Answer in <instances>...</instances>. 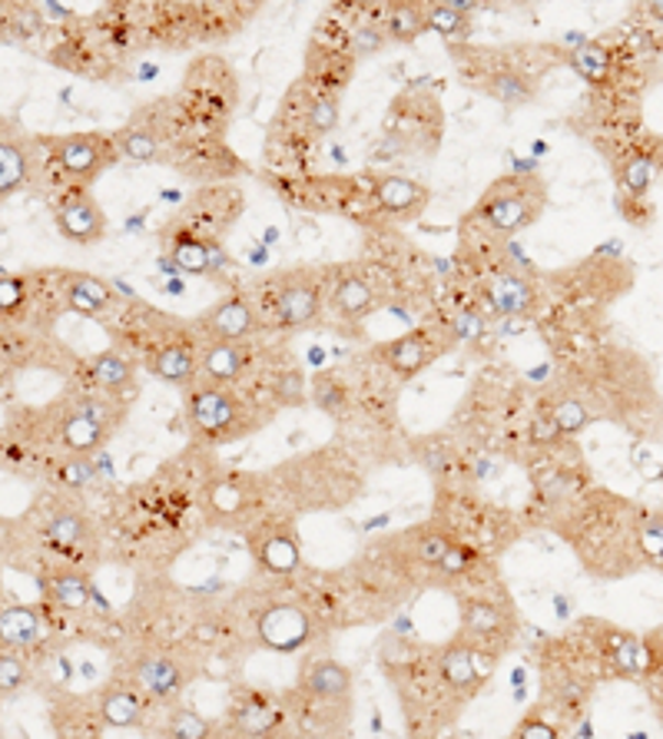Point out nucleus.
I'll use <instances>...</instances> for the list:
<instances>
[{
    "label": "nucleus",
    "mask_w": 663,
    "mask_h": 739,
    "mask_svg": "<svg viewBox=\"0 0 663 739\" xmlns=\"http://www.w3.org/2000/svg\"><path fill=\"white\" fill-rule=\"evenodd\" d=\"M640 517L643 511L627 497L594 491L581 497V504L568 507V514L558 520V530L568 544H574L577 561L587 574L600 581H620L647 568L640 550Z\"/></svg>",
    "instance_id": "1"
},
{
    "label": "nucleus",
    "mask_w": 663,
    "mask_h": 739,
    "mask_svg": "<svg viewBox=\"0 0 663 739\" xmlns=\"http://www.w3.org/2000/svg\"><path fill=\"white\" fill-rule=\"evenodd\" d=\"M295 511H339L362 494V471L339 451H312L272 471Z\"/></svg>",
    "instance_id": "2"
},
{
    "label": "nucleus",
    "mask_w": 663,
    "mask_h": 739,
    "mask_svg": "<svg viewBox=\"0 0 663 739\" xmlns=\"http://www.w3.org/2000/svg\"><path fill=\"white\" fill-rule=\"evenodd\" d=\"M54 432L60 438V445L67 448V455H97L103 451V445L110 441V435L123 425V408L120 399L90 389V392H70L67 399H60L50 412Z\"/></svg>",
    "instance_id": "3"
},
{
    "label": "nucleus",
    "mask_w": 663,
    "mask_h": 739,
    "mask_svg": "<svg viewBox=\"0 0 663 739\" xmlns=\"http://www.w3.org/2000/svg\"><path fill=\"white\" fill-rule=\"evenodd\" d=\"M441 143V107L428 93H405L395 100L382 139L372 149L375 163H395L412 156H428Z\"/></svg>",
    "instance_id": "4"
},
{
    "label": "nucleus",
    "mask_w": 663,
    "mask_h": 739,
    "mask_svg": "<svg viewBox=\"0 0 663 739\" xmlns=\"http://www.w3.org/2000/svg\"><path fill=\"white\" fill-rule=\"evenodd\" d=\"M548 206V187L544 179L535 176H502L484 190V197L474 206V220H481L491 233L512 236L528 229Z\"/></svg>",
    "instance_id": "5"
},
{
    "label": "nucleus",
    "mask_w": 663,
    "mask_h": 739,
    "mask_svg": "<svg viewBox=\"0 0 663 739\" xmlns=\"http://www.w3.org/2000/svg\"><path fill=\"white\" fill-rule=\"evenodd\" d=\"M187 422L193 435L206 445H229L259 428V422H252L239 395L210 382L187 389Z\"/></svg>",
    "instance_id": "6"
},
{
    "label": "nucleus",
    "mask_w": 663,
    "mask_h": 739,
    "mask_svg": "<svg viewBox=\"0 0 663 739\" xmlns=\"http://www.w3.org/2000/svg\"><path fill=\"white\" fill-rule=\"evenodd\" d=\"M282 182H289L282 193L295 190L299 203L305 210L336 213V216H346V220L362 223V226H372V220L382 216L369 176L366 179H359V176H315V179H282Z\"/></svg>",
    "instance_id": "7"
},
{
    "label": "nucleus",
    "mask_w": 663,
    "mask_h": 739,
    "mask_svg": "<svg viewBox=\"0 0 663 739\" xmlns=\"http://www.w3.org/2000/svg\"><path fill=\"white\" fill-rule=\"evenodd\" d=\"M322 302V279L312 269H292L272 282L266 322L279 332H295L315 322Z\"/></svg>",
    "instance_id": "8"
},
{
    "label": "nucleus",
    "mask_w": 663,
    "mask_h": 739,
    "mask_svg": "<svg viewBox=\"0 0 663 739\" xmlns=\"http://www.w3.org/2000/svg\"><path fill=\"white\" fill-rule=\"evenodd\" d=\"M50 149V163L74 179V187H90L97 176H103L116 159V143L100 133H70L57 139H44Z\"/></svg>",
    "instance_id": "9"
},
{
    "label": "nucleus",
    "mask_w": 663,
    "mask_h": 739,
    "mask_svg": "<svg viewBox=\"0 0 663 739\" xmlns=\"http://www.w3.org/2000/svg\"><path fill=\"white\" fill-rule=\"evenodd\" d=\"M243 213V193L233 190V187H210V190H200L177 220H170L173 226L206 239V243H216L233 223L236 216Z\"/></svg>",
    "instance_id": "10"
},
{
    "label": "nucleus",
    "mask_w": 663,
    "mask_h": 739,
    "mask_svg": "<svg viewBox=\"0 0 663 739\" xmlns=\"http://www.w3.org/2000/svg\"><path fill=\"white\" fill-rule=\"evenodd\" d=\"M54 220L60 236L77 246H93L106 236V216L87 187H67L54 200Z\"/></svg>",
    "instance_id": "11"
},
{
    "label": "nucleus",
    "mask_w": 663,
    "mask_h": 739,
    "mask_svg": "<svg viewBox=\"0 0 663 739\" xmlns=\"http://www.w3.org/2000/svg\"><path fill=\"white\" fill-rule=\"evenodd\" d=\"M256 637L276 653H295L315 637V620L302 604H269L256 620Z\"/></svg>",
    "instance_id": "12"
},
{
    "label": "nucleus",
    "mask_w": 663,
    "mask_h": 739,
    "mask_svg": "<svg viewBox=\"0 0 663 739\" xmlns=\"http://www.w3.org/2000/svg\"><path fill=\"white\" fill-rule=\"evenodd\" d=\"M249 547L256 553V561L272 574H295L302 568L299 534L289 517H272L256 524L249 534Z\"/></svg>",
    "instance_id": "13"
},
{
    "label": "nucleus",
    "mask_w": 663,
    "mask_h": 739,
    "mask_svg": "<svg viewBox=\"0 0 663 739\" xmlns=\"http://www.w3.org/2000/svg\"><path fill=\"white\" fill-rule=\"evenodd\" d=\"M372 193L379 203V213L392 223H412L422 216V210L428 206L431 193L422 187V182L408 179V176H395V172H369Z\"/></svg>",
    "instance_id": "14"
},
{
    "label": "nucleus",
    "mask_w": 663,
    "mask_h": 739,
    "mask_svg": "<svg viewBox=\"0 0 663 739\" xmlns=\"http://www.w3.org/2000/svg\"><path fill=\"white\" fill-rule=\"evenodd\" d=\"M259 497H262V481L259 478L226 474V478L210 481V488L203 494V504H206V511H210L213 520L233 524V520L252 514V507L259 504Z\"/></svg>",
    "instance_id": "15"
},
{
    "label": "nucleus",
    "mask_w": 663,
    "mask_h": 739,
    "mask_svg": "<svg viewBox=\"0 0 663 739\" xmlns=\"http://www.w3.org/2000/svg\"><path fill=\"white\" fill-rule=\"evenodd\" d=\"M187 680H190V670L173 653L149 650V653H139L133 660V683L146 696L173 699V696H180V690L187 686Z\"/></svg>",
    "instance_id": "16"
},
{
    "label": "nucleus",
    "mask_w": 663,
    "mask_h": 739,
    "mask_svg": "<svg viewBox=\"0 0 663 739\" xmlns=\"http://www.w3.org/2000/svg\"><path fill=\"white\" fill-rule=\"evenodd\" d=\"M196 328L210 341H243L259 328V315L243 295H226L200 315Z\"/></svg>",
    "instance_id": "17"
},
{
    "label": "nucleus",
    "mask_w": 663,
    "mask_h": 739,
    "mask_svg": "<svg viewBox=\"0 0 663 739\" xmlns=\"http://www.w3.org/2000/svg\"><path fill=\"white\" fill-rule=\"evenodd\" d=\"M146 368L166 385L193 389V379L200 376V358H196L190 338L173 335L170 341H162L153 355H146Z\"/></svg>",
    "instance_id": "18"
},
{
    "label": "nucleus",
    "mask_w": 663,
    "mask_h": 739,
    "mask_svg": "<svg viewBox=\"0 0 663 739\" xmlns=\"http://www.w3.org/2000/svg\"><path fill=\"white\" fill-rule=\"evenodd\" d=\"M299 690L325 706H349L352 696V670L339 660H312L302 667Z\"/></svg>",
    "instance_id": "19"
},
{
    "label": "nucleus",
    "mask_w": 663,
    "mask_h": 739,
    "mask_svg": "<svg viewBox=\"0 0 663 739\" xmlns=\"http://www.w3.org/2000/svg\"><path fill=\"white\" fill-rule=\"evenodd\" d=\"M356 70V57L349 54V47L336 51V47H322L318 41L308 44L305 54V77L318 93H332L339 97V90L352 80Z\"/></svg>",
    "instance_id": "20"
},
{
    "label": "nucleus",
    "mask_w": 663,
    "mask_h": 739,
    "mask_svg": "<svg viewBox=\"0 0 663 739\" xmlns=\"http://www.w3.org/2000/svg\"><path fill=\"white\" fill-rule=\"evenodd\" d=\"M41 537H44V544L54 550V553H77L90 544V534H93V527H90V520L77 511V507H70V504H60V507H54L50 514H44L41 517Z\"/></svg>",
    "instance_id": "21"
},
{
    "label": "nucleus",
    "mask_w": 663,
    "mask_h": 739,
    "mask_svg": "<svg viewBox=\"0 0 663 739\" xmlns=\"http://www.w3.org/2000/svg\"><path fill=\"white\" fill-rule=\"evenodd\" d=\"M159 239H162L166 259H170L183 276H203V279L216 276L206 239H200V236H193V233H187V229H180L173 223L159 233Z\"/></svg>",
    "instance_id": "22"
},
{
    "label": "nucleus",
    "mask_w": 663,
    "mask_h": 739,
    "mask_svg": "<svg viewBox=\"0 0 663 739\" xmlns=\"http://www.w3.org/2000/svg\"><path fill=\"white\" fill-rule=\"evenodd\" d=\"M31 179V143L11 120H4V136H0V197H14Z\"/></svg>",
    "instance_id": "23"
},
{
    "label": "nucleus",
    "mask_w": 663,
    "mask_h": 739,
    "mask_svg": "<svg viewBox=\"0 0 663 739\" xmlns=\"http://www.w3.org/2000/svg\"><path fill=\"white\" fill-rule=\"evenodd\" d=\"M508 630H512V617L497 601L471 597V601L461 604V634H468L471 640H477V643L494 640L497 643V640L508 637Z\"/></svg>",
    "instance_id": "24"
},
{
    "label": "nucleus",
    "mask_w": 663,
    "mask_h": 739,
    "mask_svg": "<svg viewBox=\"0 0 663 739\" xmlns=\"http://www.w3.org/2000/svg\"><path fill=\"white\" fill-rule=\"evenodd\" d=\"M133 379H136L133 358L120 348H106V351H97L93 358H87V382L113 399L133 392Z\"/></svg>",
    "instance_id": "25"
},
{
    "label": "nucleus",
    "mask_w": 663,
    "mask_h": 739,
    "mask_svg": "<svg viewBox=\"0 0 663 739\" xmlns=\"http://www.w3.org/2000/svg\"><path fill=\"white\" fill-rule=\"evenodd\" d=\"M246 365H249V355L239 341H206L200 351V376L210 385L229 389L233 382L243 379Z\"/></svg>",
    "instance_id": "26"
},
{
    "label": "nucleus",
    "mask_w": 663,
    "mask_h": 739,
    "mask_svg": "<svg viewBox=\"0 0 663 739\" xmlns=\"http://www.w3.org/2000/svg\"><path fill=\"white\" fill-rule=\"evenodd\" d=\"M60 292H64V305L77 315H103L113 305V285L87 276V272H64L60 276Z\"/></svg>",
    "instance_id": "27"
},
{
    "label": "nucleus",
    "mask_w": 663,
    "mask_h": 739,
    "mask_svg": "<svg viewBox=\"0 0 663 739\" xmlns=\"http://www.w3.org/2000/svg\"><path fill=\"white\" fill-rule=\"evenodd\" d=\"M438 676L448 690L461 693L464 699L481 686V673H477V653L471 643L454 640L448 647H441L438 653Z\"/></svg>",
    "instance_id": "28"
},
{
    "label": "nucleus",
    "mask_w": 663,
    "mask_h": 739,
    "mask_svg": "<svg viewBox=\"0 0 663 739\" xmlns=\"http://www.w3.org/2000/svg\"><path fill=\"white\" fill-rule=\"evenodd\" d=\"M491 305L505 315H531L535 305H538V292H535V282L528 276H521L518 269H508V272H497L491 279V292H487Z\"/></svg>",
    "instance_id": "29"
},
{
    "label": "nucleus",
    "mask_w": 663,
    "mask_h": 739,
    "mask_svg": "<svg viewBox=\"0 0 663 739\" xmlns=\"http://www.w3.org/2000/svg\"><path fill=\"white\" fill-rule=\"evenodd\" d=\"M103 726L106 723L100 716V703L87 706V699H74V696H64L60 703H54L57 739H100Z\"/></svg>",
    "instance_id": "30"
},
{
    "label": "nucleus",
    "mask_w": 663,
    "mask_h": 739,
    "mask_svg": "<svg viewBox=\"0 0 663 739\" xmlns=\"http://www.w3.org/2000/svg\"><path fill=\"white\" fill-rule=\"evenodd\" d=\"M379 358L392 368L395 376L412 379V376H418L422 368L435 358V348H431V338L425 332H412V335H402V338L382 345L379 348Z\"/></svg>",
    "instance_id": "31"
},
{
    "label": "nucleus",
    "mask_w": 663,
    "mask_h": 739,
    "mask_svg": "<svg viewBox=\"0 0 663 739\" xmlns=\"http://www.w3.org/2000/svg\"><path fill=\"white\" fill-rule=\"evenodd\" d=\"M0 640L8 650H27L44 640V620L27 604H4L0 611Z\"/></svg>",
    "instance_id": "32"
},
{
    "label": "nucleus",
    "mask_w": 663,
    "mask_h": 739,
    "mask_svg": "<svg viewBox=\"0 0 663 739\" xmlns=\"http://www.w3.org/2000/svg\"><path fill=\"white\" fill-rule=\"evenodd\" d=\"M41 591L60 611H83L90 604V597H93L90 578L80 574V571H70V568H60V571L44 574L41 578Z\"/></svg>",
    "instance_id": "33"
},
{
    "label": "nucleus",
    "mask_w": 663,
    "mask_h": 739,
    "mask_svg": "<svg viewBox=\"0 0 663 739\" xmlns=\"http://www.w3.org/2000/svg\"><path fill=\"white\" fill-rule=\"evenodd\" d=\"M285 713L279 703L266 699V696H249L243 706H236L233 713V726L243 739H266L282 726Z\"/></svg>",
    "instance_id": "34"
},
{
    "label": "nucleus",
    "mask_w": 663,
    "mask_h": 739,
    "mask_svg": "<svg viewBox=\"0 0 663 739\" xmlns=\"http://www.w3.org/2000/svg\"><path fill=\"white\" fill-rule=\"evenodd\" d=\"M113 143H116V153L123 156V159H130V163H159L162 159V136L146 123V120H133V123H126L116 136H113Z\"/></svg>",
    "instance_id": "35"
},
{
    "label": "nucleus",
    "mask_w": 663,
    "mask_h": 739,
    "mask_svg": "<svg viewBox=\"0 0 663 739\" xmlns=\"http://www.w3.org/2000/svg\"><path fill=\"white\" fill-rule=\"evenodd\" d=\"M100 716L110 729H136L143 726V699H139V690L133 686H110L103 696H100Z\"/></svg>",
    "instance_id": "36"
},
{
    "label": "nucleus",
    "mask_w": 663,
    "mask_h": 739,
    "mask_svg": "<svg viewBox=\"0 0 663 739\" xmlns=\"http://www.w3.org/2000/svg\"><path fill=\"white\" fill-rule=\"evenodd\" d=\"M332 305H336V312L349 322H362L372 305H375V292L366 279L359 276H346L336 282V292H332Z\"/></svg>",
    "instance_id": "37"
},
{
    "label": "nucleus",
    "mask_w": 663,
    "mask_h": 739,
    "mask_svg": "<svg viewBox=\"0 0 663 739\" xmlns=\"http://www.w3.org/2000/svg\"><path fill=\"white\" fill-rule=\"evenodd\" d=\"M382 27L389 34V41L412 44V41H418L428 31V8H422V4H392L385 11Z\"/></svg>",
    "instance_id": "38"
},
{
    "label": "nucleus",
    "mask_w": 663,
    "mask_h": 739,
    "mask_svg": "<svg viewBox=\"0 0 663 739\" xmlns=\"http://www.w3.org/2000/svg\"><path fill=\"white\" fill-rule=\"evenodd\" d=\"M408 544L412 547L405 553H412V561H418L425 568H435V571L445 564V558H448L451 547H454V540L445 530L431 527V524H422L415 534H408Z\"/></svg>",
    "instance_id": "39"
},
{
    "label": "nucleus",
    "mask_w": 663,
    "mask_h": 739,
    "mask_svg": "<svg viewBox=\"0 0 663 739\" xmlns=\"http://www.w3.org/2000/svg\"><path fill=\"white\" fill-rule=\"evenodd\" d=\"M484 93L494 97L497 103H505L508 110H518L535 100V83L518 70H494L491 80L484 83Z\"/></svg>",
    "instance_id": "40"
},
{
    "label": "nucleus",
    "mask_w": 663,
    "mask_h": 739,
    "mask_svg": "<svg viewBox=\"0 0 663 739\" xmlns=\"http://www.w3.org/2000/svg\"><path fill=\"white\" fill-rule=\"evenodd\" d=\"M660 172V156H650V153H633L623 159L617 179H620V190L633 200H643L653 187V179Z\"/></svg>",
    "instance_id": "41"
},
{
    "label": "nucleus",
    "mask_w": 663,
    "mask_h": 739,
    "mask_svg": "<svg viewBox=\"0 0 663 739\" xmlns=\"http://www.w3.org/2000/svg\"><path fill=\"white\" fill-rule=\"evenodd\" d=\"M418 663V647L402 637V634H385L379 643V667L382 673H389L392 680H402L405 673H412Z\"/></svg>",
    "instance_id": "42"
},
{
    "label": "nucleus",
    "mask_w": 663,
    "mask_h": 739,
    "mask_svg": "<svg viewBox=\"0 0 663 739\" xmlns=\"http://www.w3.org/2000/svg\"><path fill=\"white\" fill-rule=\"evenodd\" d=\"M551 415H554V422L561 425V432H564V438H574V435H581L591 422H594V415L587 412V405L568 389V392H554V399H548V405H544Z\"/></svg>",
    "instance_id": "43"
},
{
    "label": "nucleus",
    "mask_w": 663,
    "mask_h": 739,
    "mask_svg": "<svg viewBox=\"0 0 663 739\" xmlns=\"http://www.w3.org/2000/svg\"><path fill=\"white\" fill-rule=\"evenodd\" d=\"M568 67H571L577 77H584L587 83H604L607 74H610V51L587 41V44H581V47H574V51L568 54Z\"/></svg>",
    "instance_id": "44"
},
{
    "label": "nucleus",
    "mask_w": 663,
    "mask_h": 739,
    "mask_svg": "<svg viewBox=\"0 0 663 739\" xmlns=\"http://www.w3.org/2000/svg\"><path fill=\"white\" fill-rule=\"evenodd\" d=\"M308 399H312V405H315L318 412H325V415H332V418H342L346 402H349L346 389H342L336 379H332V376H315V379H312V389H308Z\"/></svg>",
    "instance_id": "45"
},
{
    "label": "nucleus",
    "mask_w": 663,
    "mask_h": 739,
    "mask_svg": "<svg viewBox=\"0 0 663 739\" xmlns=\"http://www.w3.org/2000/svg\"><path fill=\"white\" fill-rule=\"evenodd\" d=\"M54 478L60 488L67 491H80L87 484L97 481V461L90 455H67L57 468H54Z\"/></svg>",
    "instance_id": "46"
},
{
    "label": "nucleus",
    "mask_w": 663,
    "mask_h": 739,
    "mask_svg": "<svg viewBox=\"0 0 663 739\" xmlns=\"http://www.w3.org/2000/svg\"><path fill=\"white\" fill-rule=\"evenodd\" d=\"M640 550H643V561L647 568H656L663 571V514L653 511L640 517Z\"/></svg>",
    "instance_id": "47"
},
{
    "label": "nucleus",
    "mask_w": 663,
    "mask_h": 739,
    "mask_svg": "<svg viewBox=\"0 0 663 739\" xmlns=\"http://www.w3.org/2000/svg\"><path fill=\"white\" fill-rule=\"evenodd\" d=\"M213 726L193 709H170L166 716V739H210Z\"/></svg>",
    "instance_id": "48"
},
{
    "label": "nucleus",
    "mask_w": 663,
    "mask_h": 739,
    "mask_svg": "<svg viewBox=\"0 0 663 739\" xmlns=\"http://www.w3.org/2000/svg\"><path fill=\"white\" fill-rule=\"evenodd\" d=\"M272 402L279 408H295L305 402V376L299 372V368H282V372L276 376L272 382Z\"/></svg>",
    "instance_id": "49"
},
{
    "label": "nucleus",
    "mask_w": 663,
    "mask_h": 739,
    "mask_svg": "<svg viewBox=\"0 0 663 739\" xmlns=\"http://www.w3.org/2000/svg\"><path fill=\"white\" fill-rule=\"evenodd\" d=\"M385 41H389V34H385V27L382 24H359L352 34H349V54L356 57V60H366V57H375L382 47H385Z\"/></svg>",
    "instance_id": "50"
},
{
    "label": "nucleus",
    "mask_w": 663,
    "mask_h": 739,
    "mask_svg": "<svg viewBox=\"0 0 663 739\" xmlns=\"http://www.w3.org/2000/svg\"><path fill=\"white\" fill-rule=\"evenodd\" d=\"M24 686H27V663L21 660L18 650L4 647V653H0V690H4V699L18 696Z\"/></svg>",
    "instance_id": "51"
},
{
    "label": "nucleus",
    "mask_w": 663,
    "mask_h": 739,
    "mask_svg": "<svg viewBox=\"0 0 663 739\" xmlns=\"http://www.w3.org/2000/svg\"><path fill=\"white\" fill-rule=\"evenodd\" d=\"M308 126H312L315 139H322V136H328L332 130H336V126H339V97H332V93H318V97L312 100Z\"/></svg>",
    "instance_id": "52"
},
{
    "label": "nucleus",
    "mask_w": 663,
    "mask_h": 739,
    "mask_svg": "<svg viewBox=\"0 0 663 739\" xmlns=\"http://www.w3.org/2000/svg\"><path fill=\"white\" fill-rule=\"evenodd\" d=\"M428 31H438L441 37H461V34H468V18L454 4H431Z\"/></svg>",
    "instance_id": "53"
},
{
    "label": "nucleus",
    "mask_w": 663,
    "mask_h": 739,
    "mask_svg": "<svg viewBox=\"0 0 663 739\" xmlns=\"http://www.w3.org/2000/svg\"><path fill=\"white\" fill-rule=\"evenodd\" d=\"M31 282L27 276H11L4 272L0 276V309H4V315H18L24 309V302L31 299Z\"/></svg>",
    "instance_id": "54"
},
{
    "label": "nucleus",
    "mask_w": 663,
    "mask_h": 739,
    "mask_svg": "<svg viewBox=\"0 0 663 739\" xmlns=\"http://www.w3.org/2000/svg\"><path fill=\"white\" fill-rule=\"evenodd\" d=\"M415 458H418V461L425 464V471H428V474H435V478H445V474H448V468H451V451H448L445 445H438L435 438L418 441Z\"/></svg>",
    "instance_id": "55"
},
{
    "label": "nucleus",
    "mask_w": 663,
    "mask_h": 739,
    "mask_svg": "<svg viewBox=\"0 0 663 739\" xmlns=\"http://www.w3.org/2000/svg\"><path fill=\"white\" fill-rule=\"evenodd\" d=\"M531 441L538 448H558L564 441V432H561V425L554 422V415L548 408L541 415H535V422H531Z\"/></svg>",
    "instance_id": "56"
},
{
    "label": "nucleus",
    "mask_w": 663,
    "mask_h": 739,
    "mask_svg": "<svg viewBox=\"0 0 663 739\" xmlns=\"http://www.w3.org/2000/svg\"><path fill=\"white\" fill-rule=\"evenodd\" d=\"M481 335H484V318L477 312L464 309V312L454 315V322H451V338L454 341H477Z\"/></svg>",
    "instance_id": "57"
},
{
    "label": "nucleus",
    "mask_w": 663,
    "mask_h": 739,
    "mask_svg": "<svg viewBox=\"0 0 663 739\" xmlns=\"http://www.w3.org/2000/svg\"><path fill=\"white\" fill-rule=\"evenodd\" d=\"M515 739H561V736L544 716H525L521 726L515 729Z\"/></svg>",
    "instance_id": "58"
},
{
    "label": "nucleus",
    "mask_w": 663,
    "mask_h": 739,
    "mask_svg": "<svg viewBox=\"0 0 663 739\" xmlns=\"http://www.w3.org/2000/svg\"><path fill=\"white\" fill-rule=\"evenodd\" d=\"M653 703H656V716H660V723H663V683H656V690H653Z\"/></svg>",
    "instance_id": "59"
},
{
    "label": "nucleus",
    "mask_w": 663,
    "mask_h": 739,
    "mask_svg": "<svg viewBox=\"0 0 663 739\" xmlns=\"http://www.w3.org/2000/svg\"><path fill=\"white\" fill-rule=\"evenodd\" d=\"M650 14L653 18H663V4H650Z\"/></svg>",
    "instance_id": "60"
},
{
    "label": "nucleus",
    "mask_w": 663,
    "mask_h": 739,
    "mask_svg": "<svg viewBox=\"0 0 663 739\" xmlns=\"http://www.w3.org/2000/svg\"><path fill=\"white\" fill-rule=\"evenodd\" d=\"M630 739H647L643 732H630Z\"/></svg>",
    "instance_id": "61"
}]
</instances>
